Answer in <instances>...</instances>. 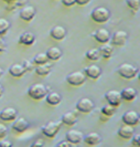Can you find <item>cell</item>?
I'll return each instance as SVG.
<instances>
[{
  "label": "cell",
  "mask_w": 140,
  "mask_h": 147,
  "mask_svg": "<svg viewBox=\"0 0 140 147\" xmlns=\"http://www.w3.org/2000/svg\"><path fill=\"white\" fill-rule=\"evenodd\" d=\"M49 93V88L42 83H36L28 88V95L33 100H42Z\"/></svg>",
  "instance_id": "6da1fadb"
},
{
  "label": "cell",
  "mask_w": 140,
  "mask_h": 147,
  "mask_svg": "<svg viewBox=\"0 0 140 147\" xmlns=\"http://www.w3.org/2000/svg\"><path fill=\"white\" fill-rule=\"evenodd\" d=\"M117 72L121 78L130 80L138 74V67L135 66L133 64H130V63H123L118 66Z\"/></svg>",
  "instance_id": "7a4b0ae2"
},
{
  "label": "cell",
  "mask_w": 140,
  "mask_h": 147,
  "mask_svg": "<svg viewBox=\"0 0 140 147\" xmlns=\"http://www.w3.org/2000/svg\"><path fill=\"white\" fill-rule=\"evenodd\" d=\"M90 17H92V19L95 22L104 23V22L109 20V18H111V11L105 7H97L92 11Z\"/></svg>",
  "instance_id": "3957f363"
},
{
  "label": "cell",
  "mask_w": 140,
  "mask_h": 147,
  "mask_svg": "<svg viewBox=\"0 0 140 147\" xmlns=\"http://www.w3.org/2000/svg\"><path fill=\"white\" fill-rule=\"evenodd\" d=\"M61 126H62V121H51L48 124H45L44 126H42L41 131L43 133V135H45L46 137L53 138L61 129Z\"/></svg>",
  "instance_id": "277c9868"
},
{
  "label": "cell",
  "mask_w": 140,
  "mask_h": 147,
  "mask_svg": "<svg viewBox=\"0 0 140 147\" xmlns=\"http://www.w3.org/2000/svg\"><path fill=\"white\" fill-rule=\"evenodd\" d=\"M85 81H86V75L81 71L72 72L66 76V82L72 86H80L82 84H84Z\"/></svg>",
  "instance_id": "5b68a950"
},
{
  "label": "cell",
  "mask_w": 140,
  "mask_h": 147,
  "mask_svg": "<svg viewBox=\"0 0 140 147\" xmlns=\"http://www.w3.org/2000/svg\"><path fill=\"white\" fill-rule=\"evenodd\" d=\"M95 104L88 97H82L76 103V110L81 113H90L94 110Z\"/></svg>",
  "instance_id": "8992f818"
},
{
  "label": "cell",
  "mask_w": 140,
  "mask_h": 147,
  "mask_svg": "<svg viewBox=\"0 0 140 147\" xmlns=\"http://www.w3.org/2000/svg\"><path fill=\"white\" fill-rule=\"evenodd\" d=\"M105 98L107 101V103L115 106V107H118L121 102H123V97H121V94L119 91H116V90H111L108 92H106L105 94Z\"/></svg>",
  "instance_id": "52a82bcc"
},
{
  "label": "cell",
  "mask_w": 140,
  "mask_h": 147,
  "mask_svg": "<svg viewBox=\"0 0 140 147\" xmlns=\"http://www.w3.org/2000/svg\"><path fill=\"white\" fill-rule=\"evenodd\" d=\"M111 43L116 47H123L125 45L127 40H128V33L124 31V30H119V31H116L113 36L111 37Z\"/></svg>",
  "instance_id": "ba28073f"
},
{
  "label": "cell",
  "mask_w": 140,
  "mask_h": 147,
  "mask_svg": "<svg viewBox=\"0 0 140 147\" xmlns=\"http://www.w3.org/2000/svg\"><path fill=\"white\" fill-rule=\"evenodd\" d=\"M121 119H123L124 124L135 126L139 123L140 117H139V114L136 111H127L125 114L121 116Z\"/></svg>",
  "instance_id": "9c48e42d"
},
{
  "label": "cell",
  "mask_w": 140,
  "mask_h": 147,
  "mask_svg": "<svg viewBox=\"0 0 140 147\" xmlns=\"http://www.w3.org/2000/svg\"><path fill=\"white\" fill-rule=\"evenodd\" d=\"M18 116V112L15 107H6L0 111V121L2 122H13Z\"/></svg>",
  "instance_id": "30bf717a"
},
{
  "label": "cell",
  "mask_w": 140,
  "mask_h": 147,
  "mask_svg": "<svg viewBox=\"0 0 140 147\" xmlns=\"http://www.w3.org/2000/svg\"><path fill=\"white\" fill-rule=\"evenodd\" d=\"M65 138H66L68 142H71L73 145H77V144H80L81 142H83L84 135H83V133H82L81 131H78V129H71V131H68V132L66 133Z\"/></svg>",
  "instance_id": "8fae6325"
},
{
  "label": "cell",
  "mask_w": 140,
  "mask_h": 147,
  "mask_svg": "<svg viewBox=\"0 0 140 147\" xmlns=\"http://www.w3.org/2000/svg\"><path fill=\"white\" fill-rule=\"evenodd\" d=\"M93 37L95 39L97 42H100V43H107L109 42L111 40V33L109 31L105 28H100V29L96 30L95 32L93 33Z\"/></svg>",
  "instance_id": "7c38bea8"
},
{
  "label": "cell",
  "mask_w": 140,
  "mask_h": 147,
  "mask_svg": "<svg viewBox=\"0 0 140 147\" xmlns=\"http://www.w3.org/2000/svg\"><path fill=\"white\" fill-rule=\"evenodd\" d=\"M84 73L86 75V78L93 79V80H97L100 75H102V69L96 64H92L89 66H86L84 69Z\"/></svg>",
  "instance_id": "4fadbf2b"
},
{
  "label": "cell",
  "mask_w": 140,
  "mask_h": 147,
  "mask_svg": "<svg viewBox=\"0 0 140 147\" xmlns=\"http://www.w3.org/2000/svg\"><path fill=\"white\" fill-rule=\"evenodd\" d=\"M29 122L25 119L24 117H18L13 121L12 124V129L17 133H22L24 131H27L29 128Z\"/></svg>",
  "instance_id": "5bb4252c"
},
{
  "label": "cell",
  "mask_w": 140,
  "mask_h": 147,
  "mask_svg": "<svg viewBox=\"0 0 140 147\" xmlns=\"http://www.w3.org/2000/svg\"><path fill=\"white\" fill-rule=\"evenodd\" d=\"M36 8L33 6H24L20 11V18L24 21H31L36 16Z\"/></svg>",
  "instance_id": "9a60e30c"
},
{
  "label": "cell",
  "mask_w": 140,
  "mask_h": 147,
  "mask_svg": "<svg viewBox=\"0 0 140 147\" xmlns=\"http://www.w3.org/2000/svg\"><path fill=\"white\" fill-rule=\"evenodd\" d=\"M133 134H135V131H133V126L131 125L124 124L121 127H119V129H118V136L121 137V138H124V140L131 138Z\"/></svg>",
  "instance_id": "2e32d148"
},
{
  "label": "cell",
  "mask_w": 140,
  "mask_h": 147,
  "mask_svg": "<svg viewBox=\"0 0 140 147\" xmlns=\"http://www.w3.org/2000/svg\"><path fill=\"white\" fill-rule=\"evenodd\" d=\"M50 36H51L54 40H63L65 36H66V29L62 26H55L53 27L50 31Z\"/></svg>",
  "instance_id": "e0dca14e"
},
{
  "label": "cell",
  "mask_w": 140,
  "mask_h": 147,
  "mask_svg": "<svg viewBox=\"0 0 140 147\" xmlns=\"http://www.w3.org/2000/svg\"><path fill=\"white\" fill-rule=\"evenodd\" d=\"M61 121H62V124H65L67 126H73L77 122V115L74 112H66L65 114L62 115Z\"/></svg>",
  "instance_id": "ac0fdd59"
},
{
  "label": "cell",
  "mask_w": 140,
  "mask_h": 147,
  "mask_svg": "<svg viewBox=\"0 0 140 147\" xmlns=\"http://www.w3.org/2000/svg\"><path fill=\"white\" fill-rule=\"evenodd\" d=\"M25 69L23 67L22 64H19V63H15L9 67V74L13 78H21L23 74L25 73Z\"/></svg>",
  "instance_id": "d6986e66"
},
{
  "label": "cell",
  "mask_w": 140,
  "mask_h": 147,
  "mask_svg": "<svg viewBox=\"0 0 140 147\" xmlns=\"http://www.w3.org/2000/svg\"><path fill=\"white\" fill-rule=\"evenodd\" d=\"M45 101H46V103L52 106H56L62 101V96L58 92H49L45 96Z\"/></svg>",
  "instance_id": "ffe728a7"
},
{
  "label": "cell",
  "mask_w": 140,
  "mask_h": 147,
  "mask_svg": "<svg viewBox=\"0 0 140 147\" xmlns=\"http://www.w3.org/2000/svg\"><path fill=\"white\" fill-rule=\"evenodd\" d=\"M36 41V36L31 32H23L19 37V43L23 45H32Z\"/></svg>",
  "instance_id": "44dd1931"
},
{
  "label": "cell",
  "mask_w": 140,
  "mask_h": 147,
  "mask_svg": "<svg viewBox=\"0 0 140 147\" xmlns=\"http://www.w3.org/2000/svg\"><path fill=\"white\" fill-rule=\"evenodd\" d=\"M100 140H102V137H100L99 134H97V133H89L86 136H84V140H83L87 145H89V146H95L97 144H99Z\"/></svg>",
  "instance_id": "7402d4cb"
},
{
  "label": "cell",
  "mask_w": 140,
  "mask_h": 147,
  "mask_svg": "<svg viewBox=\"0 0 140 147\" xmlns=\"http://www.w3.org/2000/svg\"><path fill=\"white\" fill-rule=\"evenodd\" d=\"M45 53L48 55V59L51 61H58L62 57V51L58 47H52L50 49H48V51Z\"/></svg>",
  "instance_id": "603a6c76"
},
{
  "label": "cell",
  "mask_w": 140,
  "mask_h": 147,
  "mask_svg": "<svg viewBox=\"0 0 140 147\" xmlns=\"http://www.w3.org/2000/svg\"><path fill=\"white\" fill-rule=\"evenodd\" d=\"M120 94H121L123 100H125V101H133L137 96V91L133 88H126L120 92Z\"/></svg>",
  "instance_id": "cb8c5ba5"
},
{
  "label": "cell",
  "mask_w": 140,
  "mask_h": 147,
  "mask_svg": "<svg viewBox=\"0 0 140 147\" xmlns=\"http://www.w3.org/2000/svg\"><path fill=\"white\" fill-rule=\"evenodd\" d=\"M113 52H114V48L109 43H103V45L99 48L100 57H103L104 59H109L113 55Z\"/></svg>",
  "instance_id": "d4e9b609"
},
{
  "label": "cell",
  "mask_w": 140,
  "mask_h": 147,
  "mask_svg": "<svg viewBox=\"0 0 140 147\" xmlns=\"http://www.w3.org/2000/svg\"><path fill=\"white\" fill-rule=\"evenodd\" d=\"M34 70H36V73H37L38 75H40V76H45V75H48V74L51 72L52 65L46 62L44 64L37 65V67H34Z\"/></svg>",
  "instance_id": "484cf974"
},
{
  "label": "cell",
  "mask_w": 140,
  "mask_h": 147,
  "mask_svg": "<svg viewBox=\"0 0 140 147\" xmlns=\"http://www.w3.org/2000/svg\"><path fill=\"white\" fill-rule=\"evenodd\" d=\"M85 57L89 61H97V60L100 58L99 49H96V48L89 49L88 51H86V53H85Z\"/></svg>",
  "instance_id": "4316f807"
},
{
  "label": "cell",
  "mask_w": 140,
  "mask_h": 147,
  "mask_svg": "<svg viewBox=\"0 0 140 147\" xmlns=\"http://www.w3.org/2000/svg\"><path fill=\"white\" fill-rule=\"evenodd\" d=\"M49 61L48 59V55H46V53H39L37 54L33 60H32V62L36 64V65H40V64H44Z\"/></svg>",
  "instance_id": "83f0119b"
},
{
  "label": "cell",
  "mask_w": 140,
  "mask_h": 147,
  "mask_svg": "<svg viewBox=\"0 0 140 147\" xmlns=\"http://www.w3.org/2000/svg\"><path fill=\"white\" fill-rule=\"evenodd\" d=\"M10 29V22L5 18H0V36H5Z\"/></svg>",
  "instance_id": "f1b7e54d"
},
{
  "label": "cell",
  "mask_w": 140,
  "mask_h": 147,
  "mask_svg": "<svg viewBox=\"0 0 140 147\" xmlns=\"http://www.w3.org/2000/svg\"><path fill=\"white\" fill-rule=\"evenodd\" d=\"M115 110H116L115 106H113L111 104H107V105L102 107V113H103V115L109 117V116H113L115 114Z\"/></svg>",
  "instance_id": "f546056e"
},
{
  "label": "cell",
  "mask_w": 140,
  "mask_h": 147,
  "mask_svg": "<svg viewBox=\"0 0 140 147\" xmlns=\"http://www.w3.org/2000/svg\"><path fill=\"white\" fill-rule=\"evenodd\" d=\"M126 3L133 10H138L140 7V0H126Z\"/></svg>",
  "instance_id": "4dcf8cb0"
},
{
  "label": "cell",
  "mask_w": 140,
  "mask_h": 147,
  "mask_svg": "<svg viewBox=\"0 0 140 147\" xmlns=\"http://www.w3.org/2000/svg\"><path fill=\"white\" fill-rule=\"evenodd\" d=\"M22 65H23V67L25 69V71H32V70L34 69V63L31 62V61H29V60L23 61Z\"/></svg>",
  "instance_id": "1f68e13d"
},
{
  "label": "cell",
  "mask_w": 140,
  "mask_h": 147,
  "mask_svg": "<svg viewBox=\"0 0 140 147\" xmlns=\"http://www.w3.org/2000/svg\"><path fill=\"white\" fill-rule=\"evenodd\" d=\"M7 134H8L7 126L3 125V124H1V123H0V140L5 138V137L7 136Z\"/></svg>",
  "instance_id": "d6a6232c"
},
{
  "label": "cell",
  "mask_w": 140,
  "mask_h": 147,
  "mask_svg": "<svg viewBox=\"0 0 140 147\" xmlns=\"http://www.w3.org/2000/svg\"><path fill=\"white\" fill-rule=\"evenodd\" d=\"M131 144L133 146H140V134H133L131 137Z\"/></svg>",
  "instance_id": "836d02e7"
},
{
  "label": "cell",
  "mask_w": 140,
  "mask_h": 147,
  "mask_svg": "<svg viewBox=\"0 0 140 147\" xmlns=\"http://www.w3.org/2000/svg\"><path fill=\"white\" fill-rule=\"evenodd\" d=\"M58 146L59 147H71V146H73V144H72L71 142H68L67 140H65L60 142L59 144H58Z\"/></svg>",
  "instance_id": "e575fe53"
},
{
  "label": "cell",
  "mask_w": 140,
  "mask_h": 147,
  "mask_svg": "<svg viewBox=\"0 0 140 147\" xmlns=\"http://www.w3.org/2000/svg\"><path fill=\"white\" fill-rule=\"evenodd\" d=\"M62 3L65 7H72L73 5L76 3V0H62Z\"/></svg>",
  "instance_id": "d590c367"
},
{
  "label": "cell",
  "mask_w": 140,
  "mask_h": 147,
  "mask_svg": "<svg viewBox=\"0 0 140 147\" xmlns=\"http://www.w3.org/2000/svg\"><path fill=\"white\" fill-rule=\"evenodd\" d=\"M1 37L2 36H0V52H5L7 49V45H6V42L3 41V39Z\"/></svg>",
  "instance_id": "8d00e7d4"
},
{
  "label": "cell",
  "mask_w": 140,
  "mask_h": 147,
  "mask_svg": "<svg viewBox=\"0 0 140 147\" xmlns=\"http://www.w3.org/2000/svg\"><path fill=\"white\" fill-rule=\"evenodd\" d=\"M10 146H12V143L11 142L5 140L3 138L0 140V147H10Z\"/></svg>",
  "instance_id": "74e56055"
},
{
  "label": "cell",
  "mask_w": 140,
  "mask_h": 147,
  "mask_svg": "<svg viewBox=\"0 0 140 147\" xmlns=\"http://www.w3.org/2000/svg\"><path fill=\"white\" fill-rule=\"evenodd\" d=\"M27 3V0H15V7H24Z\"/></svg>",
  "instance_id": "f35d334b"
},
{
  "label": "cell",
  "mask_w": 140,
  "mask_h": 147,
  "mask_svg": "<svg viewBox=\"0 0 140 147\" xmlns=\"http://www.w3.org/2000/svg\"><path fill=\"white\" fill-rule=\"evenodd\" d=\"M90 0H76V3L77 5H80V6H85V5H87Z\"/></svg>",
  "instance_id": "ab89813d"
},
{
  "label": "cell",
  "mask_w": 140,
  "mask_h": 147,
  "mask_svg": "<svg viewBox=\"0 0 140 147\" xmlns=\"http://www.w3.org/2000/svg\"><path fill=\"white\" fill-rule=\"evenodd\" d=\"M44 144L41 142V140H38V142H36V143H33L32 144V146H43Z\"/></svg>",
  "instance_id": "60d3db41"
},
{
  "label": "cell",
  "mask_w": 140,
  "mask_h": 147,
  "mask_svg": "<svg viewBox=\"0 0 140 147\" xmlns=\"http://www.w3.org/2000/svg\"><path fill=\"white\" fill-rule=\"evenodd\" d=\"M3 92H5V90H3V86L0 84V97L3 95Z\"/></svg>",
  "instance_id": "b9f144b4"
},
{
  "label": "cell",
  "mask_w": 140,
  "mask_h": 147,
  "mask_svg": "<svg viewBox=\"0 0 140 147\" xmlns=\"http://www.w3.org/2000/svg\"><path fill=\"white\" fill-rule=\"evenodd\" d=\"M2 74H3V70H2V69H1V67H0V78H1V76H2Z\"/></svg>",
  "instance_id": "7bdbcfd3"
},
{
  "label": "cell",
  "mask_w": 140,
  "mask_h": 147,
  "mask_svg": "<svg viewBox=\"0 0 140 147\" xmlns=\"http://www.w3.org/2000/svg\"><path fill=\"white\" fill-rule=\"evenodd\" d=\"M5 1H7V2H12V1H15V0H5Z\"/></svg>",
  "instance_id": "ee69618b"
},
{
  "label": "cell",
  "mask_w": 140,
  "mask_h": 147,
  "mask_svg": "<svg viewBox=\"0 0 140 147\" xmlns=\"http://www.w3.org/2000/svg\"><path fill=\"white\" fill-rule=\"evenodd\" d=\"M138 79L140 80V71H138Z\"/></svg>",
  "instance_id": "f6af8a7d"
},
{
  "label": "cell",
  "mask_w": 140,
  "mask_h": 147,
  "mask_svg": "<svg viewBox=\"0 0 140 147\" xmlns=\"http://www.w3.org/2000/svg\"><path fill=\"white\" fill-rule=\"evenodd\" d=\"M139 117H140V113H139Z\"/></svg>",
  "instance_id": "bcb514c9"
}]
</instances>
